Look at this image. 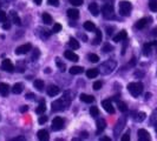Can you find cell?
Wrapping results in <instances>:
<instances>
[{"instance_id": "6da1fadb", "label": "cell", "mask_w": 157, "mask_h": 141, "mask_svg": "<svg viewBox=\"0 0 157 141\" xmlns=\"http://www.w3.org/2000/svg\"><path fill=\"white\" fill-rule=\"evenodd\" d=\"M71 100H72V98H71V95H70V92H66V93L63 95L62 99L56 100V101L52 102V105H51V106H52V110H53V112H59V110H66V108L70 106Z\"/></svg>"}, {"instance_id": "7a4b0ae2", "label": "cell", "mask_w": 157, "mask_h": 141, "mask_svg": "<svg viewBox=\"0 0 157 141\" xmlns=\"http://www.w3.org/2000/svg\"><path fill=\"white\" fill-rule=\"evenodd\" d=\"M128 91L130 92L132 96L137 98L143 92V84L142 82H131L128 85Z\"/></svg>"}, {"instance_id": "3957f363", "label": "cell", "mask_w": 157, "mask_h": 141, "mask_svg": "<svg viewBox=\"0 0 157 141\" xmlns=\"http://www.w3.org/2000/svg\"><path fill=\"white\" fill-rule=\"evenodd\" d=\"M116 66H117L116 61H113V60H108V61H105V63H103L102 67H101L102 73L103 74H110L111 72H113V70L116 68Z\"/></svg>"}, {"instance_id": "277c9868", "label": "cell", "mask_w": 157, "mask_h": 141, "mask_svg": "<svg viewBox=\"0 0 157 141\" xmlns=\"http://www.w3.org/2000/svg\"><path fill=\"white\" fill-rule=\"evenodd\" d=\"M131 4L129 2V1H121L119 2V13L122 14V16H130V12H131Z\"/></svg>"}, {"instance_id": "5b68a950", "label": "cell", "mask_w": 157, "mask_h": 141, "mask_svg": "<svg viewBox=\"0 0 157 141\" xmlns=\"http://www.w3.org/2000/svg\"><path fill=\"white\" fill-rule=\"evenodd\" d=\"M102 12H103V16L105 19H112L113 18V6L112 4H104L102 7Z\"/></svg>"}, {"instance_id": "8992f818", "label": "cell", "mask_w": 157, "mask_h": 141, "mask_svg": "<svg viewBox=\"0 0 157 141\" xmlns=\"http://www.w3.org/2000/svg\"><path fill=\"white\" fill-rule=\"evenodd\" d=\"M64 127V119L60 117H56L52 121V129L53 131H60Z\"/></svg>"}, {"instance_id": "52a82bcc", "label": "cell", "mask_w": 157, "mask_h": 141, "mask_svg": "<svg viewBox=\"0 0 157 141\" xmlns=\"http://www.w3.org/2000/svg\"><path fill=\"white\" fill-rule=\"evenodd\" d=\"M32 48L31 44H25V45H21V46L17 47L16 48V54L17 55H23L26 54L27 52H30Z\"/></svg>"}, {"instance_id": "ba28073f", "label": "cell", "mask_w": 157, "mask_h": 141, "mask_svg": "<svg viewBox=\"0 0 157 141\" xmlns=\"http://www.w3.org/2000/svg\"><path fill=\"white\" fill-rule=\"evenodd\" d=\"M1 68L5 70V72H8V73L14 72V66H13V63H11L10 59H5V60L2 61V63H1Z\"/></svg>"}, {"instance_id": "9c48e42d", "label": "cell", "mask_w": 157, "mask_h": 141, "mask_svg": "<svg viewBox=\"0 0 157 141\" xmlns=\"http://www.w3.org/2000/svg\"><path fill=\"white\" fill-rule=\"evenodd\" d=\"M102 106H103V108L106 110L108 113H110V114H113V113H115V108H113V106H112V102H111V100H109V99L103 100Z\"/></svg>"}, {"instance_id": "30bf717a", "label": "cell", "mask_w": 157, "mask_h": 141, "mask_svg": "<svg viewBox=\"0 0 157 141\" xmlns=\"http://www.w3.org/2000/svg\"><path fill=\"white\" fill-rule=\"evenodd\" d=\"M137 134H138V140H141V141H149L150 139H151L149 132L145 131V129H140V131L137 132Z\"/></svg>"}, {"instance_id": "8fae6325", "label": "cell", "mask_w": 157, "mask_h": 141, "mask_svg": "<svg viewBox=\"0 0 157 141\" xmlns=\"http://www.w3.org/2000/svg\"><path fill=\"white\" fill-rule=\"evenodd\" d=\"M64 56L67 59V60H70V61H78L79 60V56L75 52H72V51H65L64 52Z\"/></svg>"}, {"instance_id": "7c38bea8", "label": "cell", "mask_w": 157, "mask_h": 141, "mask_svg": "<svg viewBox=\"0 0 157 141\" xmlns=\"http://www.w3.org/2000/svg\"><path fill=\"white\" fill-rule=\"evenodd\" d=\"M149 21H151V18H143V19H141V20H138L137 23H136V28L137 30H143L148 24H149Z\"/></svg>"}, {"instance_id": "4fadbf2b", "label": "cell", "mask_w": 157, "mask_h": 141, "mask_svg": "<svg viewBox=\"0 0 157 141\" xmlns=\"http://www.w3.org/2000/svg\"><path fill=\"white\" fill-rule=\"evenodd\" d=\"M89 11L94 16H97L99 14V7H98V5L96 2H92V4L89 5Z\"/></svg>"}, {"instance_id": "5bb4252c", "label": "cell", "mask_w": 157, "mask_h": 141, "mask_svg": "<svg viewBox=\"0 0 157 141\" xmlns=\"http://www.w3.org/2000/svg\"><path fill=\"white\" fill-rule=\"evenodd\" d=\"M105 127H106L105 120H104V119H98V120H97V134L102 133L103 131L105 129Z\"/></svg>"}, {"instance_id": "9a60e30c", "label": "cell", "mask_w": 157, "mask_h": 141, "mask_svg": "<svg viewBox=\"0 0 157 141\" xmlns=\"http://www.w3.org/2000/svg\"><path fill=\"white\" fill-rule=\"evenodd\" d=\"M124 125H125V119L123 118V119H119V121H118L117 124V127L115 128V136L118 138L119 136V129H123L124 128Z\"/></svg>"}, {"instance_id": "2e32d148", "label": "cell", "mask_w": 157, "mask_h": 141, "mask_svg": "<svg viewBox=\"0 0 157 141\" xmlns=\"http://www.w3.org/2000/svg\"><path fill=\"white\" fill-rule=\"evenodd\" d=\"M59 92H60L59 87L56 86V85H51V86L47 88V94H48L50 96H56Z\"/></svg>"}, {"instance_id": "e0dca14e", "label": "cell", "mask_w": 157, "mask_h": 141, "mask_svg": "<svg viewBox=\"0 0 157 141\" xmlns=\"http://www.w3.org/2000/svg\"><path fill=\"white\" fill-rule=\"evenodd\" d=\"M126 37H128V34H126V31H121L118 33L117 35H115L113 37V41H116V42H119V41H123V40L126 39Z\"/></svg>"}, {"instance_id": "ac0fdd59", "label": "cell", "mask_w": 157, "mask_h": 141, "mask_svg": "<svg viewBox=\"0 0 157 141\" xmlns=\"http://www.w3.org/2000/svg\"><path fill=\"white\" fill-rule=\"evenodd\" d=\"M37 135H38V139H39L40 141H46V140H48V138H50V135H48L46 129H40Z\"/></svg>"}, {"instance_id": "d6986e66", "label": "cell", "mask_w": 157, "mask_h": 141, "mask_svg": "<svg viewBox=\"0 0 157 141\" xmlns=\"http://www.w3.org/2000/svg\"><path fill=\"white\" fill-rule=\"evenodd\" d=\"M10 92V86L5 82H0V94L2 96H6Z\"/></svg>"}, {"instance_id": "ffe728a7", "label": "cell", "mask_w": 157, "mask_h": 141, "mask_svg": "<svg viewBox=\"0 0 157 141\" xmlns=\"http://www.w3.org/2000/svg\"><path fill=\"white\" fill-rule=\"evenodd\" d=\"M98 74H99V70H98V68H90V70H86V77L89 79L96 78Z\"/></svg>"}, {"instance_id": "44dd1931", "label": "cell", "mask_w": 157, "mask_h": 141, "mask_svg": "<svg viewBox=\"0 0 157 141\" xmlns=\"http://www.w3.org/2000/svg\"><path fill=\"white\" fill-rule=\"evenodd\" d=\"M67 16L71 19H78L79 18V11L76 9V8H70L67 9Z\"/></svg>"}, {"instance_id": "7402d4cb", "label": "cell", "mask_w": 157, "mask_h": 141, "mask_svg": "<svg viewBox=\"0 0 157 141\" xmlns=\"http://www.w3.org/2000/svg\"><path fill=\"white\" fill-rule=\"evenodd\" d=\"M80 100L83 102H86V103H92L94 101V98L89 94H80Z\"/></svg>"}, {"instance_id": "603a6c76", "label": "cell", "mask_w": 157, "mask_h": 141, "mask_svg": "<svg viewBox=\"0 0 157 141\" xmlns=\"http://www.w3.org/2000/svg\"><path fill=\"white\" fill-rule=\"evenodd\" d=\"M45 110H46V103H45V100L43 99V100H40V103H39V106L37 107V110H36V113L43 114Z\"/></svg>"}, {"instance_id": "cb8c5ba5", "label": "cell", "mask_w": 157, "mask_h": 141, "mask_svg": "<svg viewBox=\"0 0 157 141\" xmlns=\"http://www.w3.org/2000/svg\"><path fill=\"white\" fill-rule=\"evenodd\" d=\"M33 86L36 87L39 92H43L44 91V86H45V84H44V81L43 80H39V79H37L34 82H33Z\"/></svg>"}, {"instance_id": "d4e9b609", "label": "cell", "mask_w": 157, "mask_h": 141, "mask_svg": "<svg viewBox=\"0 0 157 141\" xmlns=\"http://www.w3.org/2000/svg\"><path fill=\"white\" fill-rule=\"evenodd\" d=\"M23 89H24V85L20 84V82H18V84H16L14 86L12 87V92L14 94H20L23 92Z\"/></svg>"}, {"instance_id": "484cf974", "label": "cell", "mask_w": 157, "mask_h": 141, "mask_svg": "<svg viewBox=\"0 0 157 141\" xmlns=\"http://www.w3.org/2000/svg\"><path fill=\"white\" fill-rule=\"evenodd\" d=\"M151 51H152V44H144V46H143V54L145 55V56H149Z\"/></svg>"}, {"instance_id": "4316f807", "label": "cell", "mask_w": 157, "mask_h": 141, "mask_svg": "<svg viewBox=\"0 0 157 141\" xmlns=\"http://www.w3.org/2000/svg\"><path fill=\"white\" fill-rule=\"evenodd\" d=\"M83 72H84V68L80 67V66H73V67L70 68V73L73 74V75H76V74H82Z\"/></svg>"}, {"instance_id": "83f0119b", "label": "cell", "mask_w": 157, "mask_h": 141, "mask_svg": "<svg viewBox=\"0 0 157 141\" xmlns=\"http://www.w3.org/2000/svg\"><path fill=\"white\" fill-rule=\"evenodd\" d=\"M11 18H12V23H14L16 25H20V18L18 16V13L17 12H14V11H11Z\"/></svg>"}, {"instance_id": "f1b7e54d", "label": "cell", "mask_w": 157, "mask_h": 141, "mask_svg": "<svg viewBox=\"0 0 157 141\" xmlns=\"http://www.w3.org/2000/svg\"><path fill=\"white\" fill-rule=\"evenodd\" d=\"M101 41H102V32L101 30H97L96 31V39L94 40V45H99L101 44Z\"/></svg>"}, {"instance_id": "f546056e", "label": "cell", "mask_w": 157, "mask_h": 141, "mask_svg": "<svg viewBox=\"0 0 157 141\" xmlns=\"http://www.w3.org/2000/svg\"><path fill=\"white\" fill-rule=\"evenodd\" d=\"M84 28H85L86 31L91 32V31H94V30H96V26H94V24L92 23V21H85V23H84Z\"/></svg>"}, {"instance_id": "4dcf8cb0", "label": "cell", "mask_w": 157, "mask_h": 141, "mask_svg": "<svg viewBox=\"0 0 157 141\" xmlns=\"http://www.w3.org/2000/svg\"><path fill=\"white\" fill-rule=\"evenodd\" d=\"M69 46L72 48V49H77L79 48V42L75 38H71L70 41H69Z\"/></svg>"}, {"instance_id": "1f68e13d", "label": "cell", "mask_w": 157, "mask_h": 141, "mask_svg": "<svg viewBox=\"0 0 157 141\" xmlns=\"http://www.w3.org/2000/svg\"><path fill=\"white\" fill-rule=\"evenodd\" d=\"M43 21L46 24V25H50V24H52V16H50L48 13H43Z\"/></svg>"}, {"instance_id": "d6a6232c", "label": "cell", "mask_w": 157, "mask_h": 141, "mask_svg": "<svg viewBox=\"0 0 157 141\" xmlns=\"http://www.w3.org/2000/svg\"><path fill=\"white\" fill-rule=\"evenodd\" d=\"M145 117H147V114H145L144 112H140V113H137V114H136L135 120H136L137 122H142V121L145 119Z\"/></svg>"}, {"instance_id": "836d02e7", "label": "cell", "mask_w": 157, "mask_h": 141, "mask_svg": "<svg viewBox=\"0 0 157 141\" xmlns=\"http://www.w3.org/2000/svg\"><path fill=\"white\" fill-rule=\"evenodd\" d=\"M87 59H89V61H91V63H98V61H99V56L97 54H94V53H90V54L87 55Z\"/></svg>"}, {"instance_id": "e575fe53", "label": "cell", "mask_w": 157, "mask_h": 141, "mask_svg": "<svg viewBox=\"0 0 157 141\" xmlns=\"http://www.w3.org/2000/svg\"><path fill=\"white\" fill-rule=\"evenodd\" d=\"M117 106H118V110H121V112H126L128 110V107H126V103L125 102H122L117 100Z\"/></svg>"}, {"instance_id": "d590c367", "label": "cell", "mask_w": 157, "mask_h": 141, "mask_svg": "<svg viewBox=\"0 0 157 141\" xmlns=\"http://www.w3.org/2000/svg\"><path fill=\"white\" fill-rule=\"evenodd\" d=\"M149 8L152 12H157V0H149Z\"/></svg>"}, {"instance_id": "8d00e7d4", "label": "cell", "mask_w": 157, "mask_h": 141, "mask_svg": "<svg viewBox=\"0 0 157 141\" xmlns=\"http://www.w3.org/2000/svg\"><path fill=\"white\" fill-rule=\"evenodd\" d=\"M56 63H57V66L59 67V70H62V72H64V70H65L66 66H65V63H62V60H60L59 58H56Z\"/></svg>"}, {"instance_id": "74e56055", "label": "cell", "mask_w": 157, "mask_h": 141, "mask_svg": "<svg viewBox=\"0 0 157 141\" xmlns=\"http://www.w3.org/2000/svg\"><path fill=\"white\" fill-rule=\"evenodd\" d=\"M7 21V16H6V13L2 11V9H0V23H6Z\"/></svg>"}, {"instance_id": "f35d334b", "label": "cell", "mask_w": 157, "mask_h": 141, "mask_svg": "<svg viewBox=\"0 0 157 141\" xmlns=\"http://www.w3.org/2000/svg\"><path fill=\"white\" fill-rule=\"evenodd\" d=\"M102 86H103V82L102 81H94V85H92V87H94V89H96V91H99L101 88H102Z\"/></svg>"}, {"instance_id": "ab89813d", "label": "cell", "mask_w": 157, "mask_h": 141, "mask_svg": "<svg viewBox=\"0 0 157 141\" xmlns=\"http://www.w3.org/2000/svg\"><path fill=\"white\" fill-rule=\"evenodd\" d=\"M90 114H91L92 117H98L99 110H98L97 107H91V108H90Z\"/></svg>"}, {"instance_id": "60d3db41", "label": "cell", "mask_w": 157, "mask_h": 141, "mask_svg": "<svg viewBox=\"0 0 157 141\" xmlns=\"http://www.w3.org/2000/svg\"><path fill=\"white\" fill-rule=\"evenodd\" d=\"M62 31V25L60 24H56L55 26H53V28H52V32L53 33H58V32Z\"/></svg>"}, {"instance_id": "b9f144b4", "label": "cell", "mask_w": 157, "mask_h": 141, "mask_svg": "<svg viewBox=\"0 0 157 141\" xmlns=\"http://www.w3.org/2000/svg\"><path fill=\"white\" fill-rule=\"evenodd\" d=\"M69 1H70L71 5H73V6H80L83 4V0H69Z\"/></svg>"}, {"instance_id": "7bdbcfd3", "label": "cell", "mask_w": 157, "mask_h": 141, "mask_svg": "<svg viewBox=\"0 0 157 141\" xmlns=\"http://www.w3.org/2000/svg\"><path fill=\"white\" fill-rule=\"evenodd\" d=\"M47 4L51 5V6H58L59 5V0H47Z\"/></svg>"}, {"instance_id": "ee69618b", "label": "cell", "mask_w": 157, "mask_h": 141, "mask_svg": "<svg viewBox=\"0 0 157 141\" xmlns=\"http://www.w3.org/2000/svg\"><path fill=\"white\" fill-rule=\"evenodd\" d=\"M103 51L108 53V52H110V51H112V47H111L110 45H109V44H105V45H104V47H103Z\"/></svg>"}, {"instance_id": "f6af8a7d", "label": "cell", "mask_w": 157, "mask_h": 141, "mask_svg": "<svg viewBox=\"0 0 157 141\" xmlns=\"http://www.w3.org/2000/svg\"><path fill=\"white\" fill-rule=\"evenodd\" d=\"M38 121H39L40 125H43V124H45V122L47 121V117L46 115H41V117L39 118V120H38Z\"/></svg>"}, {"instance_id": "bcb514c9", "label": "cell", "mask_w": 157, "mask_h": 141, "mask_svg": "<svg viewBox=\"0 0 157 141\" xmlns=\"http://www.w3.org/2000/svg\"><path fill=\"white\" fill-rule=\"evenodd\" d=\"M129 140H130V134L128 132V133H125L122 136V141H129Z\"/></svg>"}, {"instance_id": "7dc6e473", "label": "cell", "mask_w": 157, "mask_h": 141, "mask_svg": "<svg viewBox=\"0 0 157 141\" xmlns=\"http://www.w3.org/2000/svg\"><path fill=\"white\" fill-rule=\"evenodd\" d=\"M39 49H34V53H33V56H32V59L33 60H36V58H38L39 56Z\"/></svg>"}, {"instance_id": "c3c4849f", "label": "cell", "mask_w": 157, "mask_h": 141, "mask_svg": "<svg viewBox=\"0 0 157 141\" xmlns=\"http://www.w3.org/2000/svg\"><path fill=\"white\" fill-rule=\"evenodd\" d=\"M10 28H11V24L7 23V21L4 23V30H10Z\"/></svg>"}, {"instance_id": "681fc988", "label": "cell", "mask_w": 157, "mask_h": 141, "mask_svg": "<svg viewBox=\"0 0 157 141\" xmlns=\"http://www.w3.org/2000/svg\"><path fill=\"white\" fill-rule=\"evenodd\" d=\"M112 31H113V28H111V27H108L106 28V34L110 37V35H112Z\"/></svg>"}, {"instance_id": "f907efd6", "label": "cell", "mask_w": 157, "mask_h": 141, "mask_svg": "<svg viewBox=\"0 0 157 141\" xmlns=\"http://www.w3.org/2000/svg\"><path fill=\"white\" fill-rule=\"evenodd\" d=\"M26 99H30V100H33V99H34V94H32V93L26 94Z\"/></svg>"}, {"instance_id": "816d5d0a", "label": "cell", "mask_w": 157, "mask_h": 141, "mask_svg": "<svg viewBox=\"0 0 157 141\" xmlns=\"http://www.w3.org/2000/svg\"><path fill=\"white\" fill-rule=\"evenodd\" d=\"M27 110H29V107H27V106H21V107H20V112H21V113H25V112H27Z\"/></svg>"}, {"instance_id": "f5cc1de1", "label": "cell", "mask_w": 157, "mask_h": 141, "mask_svg": "<svg viewBox=\"0 0 157 141\" xmlns=\"http://www.w3.org/2000/svg\"><path fill=\"white\" fill-rule=\"evenodd\" d=\"M24 140H25L24 136H19V138H14V139H13V141H24Z\"/></svg>"}, {"instance_id": "db71d44e", "label": "cell", "mask_w": 157, "mask_h": 141, "mask_svg": "<svg viewBox=\"0 0 157 141\" xmlns=\"http://www.w3.org/2000/svg\"><path fill=\"white\" fill-rule=\"evenodd\" d=\"M154 37H157V27H155L154 30H152V33H151Z\"/></svg>"}, {"instance_id": "11a10c76", "label": "cell", "mask_w": 157, "mask_h": 141, "mask_svg": "<svg viewBox=\"0 0 157 141\" xmlns=\"http://www.w3.org/2000/svg\"><path fill=\"white\" fill-rule=\"evenodd\" d=\"M101 141H111V139H110V138L104 136V138H101Z\"/></svg>"}, {"instance_id": "9f6ffc18", "label": "cell", "mask_w": 157, "mask_h": 141, "mask_svg": "<svg viewBox=\"0 0 157 141\" xmlns=\"http://www.w3.org/2000/svg\"><path fill=\"white\" fill-rule=\"evenodd\" d=\"M80 38H82L83 40H85V41L87 40V37L85 35V34H80Z\"/></svg>"}, {"instance_id": "6f0895ef", "label": "cell", "mask_w": 157, "mask_h": 141, "mask_svg": "<svg viewBox=\"0 0 157 141\" xmlns=\"http://www.w3.org/2000/svg\"><path fill=\"white\" fill-rule=\"evenodd\" d=\"M150 98H151V94H150V93H147V94H145V99H147V100H149Z\"/></svg>"}, {"instance_id": "680465c9", "label": "cell", "mask_w": 157, "mask_h": 141, "mask_svg": "<svg viewBox=\"0 0 157 141\" xmlns=\"http://www.w3.org/2000/svg\"><path fill=\"white\" fill-rule=\"evenodd\" d=\"M82 138H87V132H83L82 133Z\"/></svg>"}, {"instance_id": "91938a15", "label": "cell", "mask_w": 157, "mask_h": 141, "mask_svg": "<svg viewBox=\"0 0 157 141\" xmlns=\"http://www.w3.org/2000/svg\"><path fill=\"white\" fill-rule=\"evenodd\" d=\"M136 75H137V77H143V75H144V73H140V72H136Z\"/></svg>"}, {"instance_id": "94428289", "label": "cell", "mask_w": 157, "mask_h": 141, "mask_svg": "<svg viewBox=\"0 0 157 141\" xmlns=\"http://www.w3.org/2000/svg\"><path fill=\"white\" fill-rule=\"evenodd\" d=\"M41 1H43V0H34V2H36L37 5H40V4H41Z\"/></svg>"}, {"instance_id": "6125c7cd", "label": "cell", "mask_w": 157, "mask_h": 141, "mask_svg": "<svg viewBox=\"0 0 157 141\" xmlns=\"http://www.w3.org/2000/svg\"><path fill=\"white\" fill-rule=\"evenodd\" d=\"M135 63H136V59L132 58V61H130V65H135Z\"/></svg>"}, {"instance_id": "be15d7a7", "label": "cell", "mask_w": 157, "mask_h": 141, "mask_svg": "<svg viewBox=\"0 0 157 141\" xmlns=\"http://www.w3.org/2000/svg\"><path fill=\"white\" fill-rule=\"evenodd\" d=\"M152 46L156 47V51H157V40H156V41H154V42H152Z\"/></svg>"}, {"instance_id": "e7e4bbea", "label": "cell", "mask_w": 157, "mask_h": 141, "mask_svg": "<svg viewBox=\"0 0 157 141\" xmlns=\"http://www.w3.org/2000/svg\"><path fill=\"white\" fill-rule=\"evenodd\" d=\"M45 73H50V68H46V70H45Z\"/></svg>"}]
</instances>
